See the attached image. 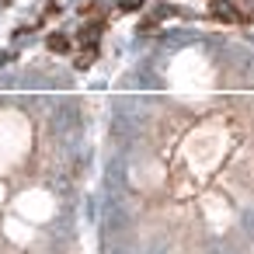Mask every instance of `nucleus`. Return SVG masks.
<instances>
[{
    "instance_id": "1",
    "label": "nucleus",
    "mask_w": 254,
    "mask_h": 254,
    "mask_svg": "<svg viewBox=\"0 0 254 254\" xmlns=\"http://www.w3.org/2000/svg\"><path fill=\"white\" fill-rule=\"evenodd\" d=\"M209 11H212V18H216V21H223V25L240 21V11H237L233 0H209Z\"/></svg>"
},
{
    "instance_id": "2",
    "label": "nucleus",
    "mask_w": 254,
    "mask_h": 254,
    "mask_svg": "<svg viewBox=\"0 0 254 254\" xmlns=\"http://www.w3.org/2000/svg\"><path fill=\"white\" fill-rule=\"evenodd\" d=\"M46 46H49V53H56V56H63V53H70V39H66L63 32H53Z\"/></svg>"
},
{
    "instance_id": "3",
    "label": "nucleus",
    "mask_w": 254,
    "mask_h": 254,
    "mask_svg": "<svg viewBox=\"0 0 254 254\" xmlns=\"http://www.w3.org/2000/svg\"><path fill=\"white\" fill-rule=\"evenodd\" d=\"M94 60H98V42H87V46L80 49V56H77V70H87Z\"/></svg>"
},
{
    "instance_id": "4",
    "label": "nucleus",
    "mask_w": 254,
    "mask_h": 254,
    "mask_svg": "<svg viewBox=\"0 0 254 254\" xmlns=\"http://www.w3.org/2000/svg\"><path fill=\"white\" fill-rule=\"evenodd\" d=\"M101 28H105L101 21H87V25L80 28V39H84V42H94V39L101 35Z\"/></svg>"
},
{
    "instance_id": "5",
    "label": "nucleus",
    "mask_w": 254,
    "mask_h": 254,
    "mask_svg": "<svg viewBox=\"0 0 254 254\" xmlns=\"http://www.w3.org/2000/svg\"><path fill=\"white\" fill-rule=\"evenodd\" d=\"M146 4V0H119V11H126V14H132V11H139Z\"/></svg>"
},
{
    "instance_id": "6",
    "label": "nucleus",
    "mask_w": 254,
    "mask_h": 254,
    "mask_svg": "<svg viewBox=\"0 0 254 254\" xmlns=\"http://www.w3.org/2000/svg\"><path fill=\"white\" fill-rule=\"evenodd\" d=\"M4 4H11V0H4Z\"/></svg>"
}]
</instances>
